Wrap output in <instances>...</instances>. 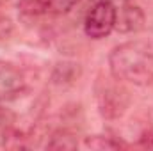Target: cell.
<instances>
[{
  "instance_id": "cell-1",
  "label": "cell",
  "mask_w": 153,
  "mask_h": 151,
  "mask_svg": "<svg viewBox=\"0 0 153 151\" xmlns=\"http://www.w3.org/2000/svg\"><path fill=\"white\" fill-rule=\"evenodd\" d=\"M111 73L116 80L135 85L153 82V50L143 43H125L109 55Z\"/></svg>"
},
{
  "instance_id": "cell-2",
  "label": "cell",
  "mask_w": 153,
  "mask_h": 151,
  "mask_svg": "<svg viewBox=\"0 0 153 151\" xmlns=\"http://www.w3.org/2000/svg\"><path fill=\"white\" fill-rule=\"evenodd\" d=\"M117 9L112 0H98L87 13L84 21V32L91 39H102L109 36L116 27Z\"/></svg>"
},
{
  "instance_id": "cell-3",
  "label": "cell",
  "mask_w": 153,
  "mask_h": 151,
  "mask_svg": "<svg viewBox=\"0 0 153 151\" xmlns=\"http://www.w3.org/2000/svg\"><path fill=\"white\" fill-rule=\"evenodd\" d=\"M98 107L103 117L116 119L128 107V93L114 82H103V85L98 87Z\"/></svg>"
},
{
  "instance_id": "cell-4",
  "label": "cell",
  "mask_w": 153,
  "mask_h": 151,
  "mask_svg": "<svg viewBox=\"0 0 153 151\" xmlns=\"http://www.w3.org/2000/svg\"><path fill=\"white\" fill-rule=\"evenodd\" d=\"M25 89L23 73L11 62L0 61V98H13Z\"/></svg>"
},
{
  "instance_id": "cell-5",
  "label": "cell",
  "mask_w": 153,
  "mask_h": 151,
  "mask_svg": "<svg viewBox=\"0 0 153 151\" xmlns=\"http://www.w3.org/2000/svg\"><path fill=\"white\" fill-rule=\"evenodd\" d=\"M144 25V13L137 5L125 4L116 16V27L119 32H137Z\"/></svg>"
},
{
  "instance_id": "cell-6",
  "label": "cell",
  "mask_w": 153,
  "mask_h": 151,
  "mask_svg": "<svg viewBox=\"0 0 153 151\" xmlns=\"http://www.w3.org/2000/svg\"><path fill=\"white\" fill-rule=\"evenodd\" d=\"M84 146L89 150H119L123 144L114 141L112 137H103V135H93V137H85L84 139Z\"/></svg>"
},
{
  "instance_id": "cell-7",
  "label": "cell",
  "mask_w": 153,
  "mask_h": 151,
  "mask_svg": "<svg viewBox=\"0 0 153 151\" xmlns=\"http://www.w3.org/2000/svg\"><path fill=\"white\" fill-rule=\"evenodd\" d=\"M46 148H50V150H75L76 139L71 137L68 132H59V133H55L50 139V142L46 144Z\"/></svg>"
},
{
  "instance_id": "cell-8",
  "label": "cell",
  "mask_w": 153,
  "mask_h": 151,
  "mask_svg": "<svg viewBox=\"0 0 153 151\" xmlns=\"http://www.w3.org/2000/svg\"><path fill=\"white\" fill-rule=\"evenodd\" d=\"M50 0H20L18 7L23 14H30V16H36V14H41V13H46L50 11L48 7Z\"/></svg>"
},
{
  "instance_id": "cell-9",
  "label": "cell",
  "mask_w": 153,
  "mask_h": 151,
  "mask_svg": "<svg viewBox=\"0 0 153 151\" xmlns=\"http://www.w3.org/2000/svg\"><path fill=\"white\" fill-rule=\"evenodd\" d=\"M76 2H78V0H50L48 7H50V11L55 13V14H64V13H68L70 9H73V5H75Z\"/></svg>"
},
{
  "instance_id": "cell-10",
  "label": "cell",
  "mask_w": 153,
  "mask_h": 151,
  "mask_svg": "<svg viewBox=\"0 0 153 151\" xmlns=\"http://www.w3.org/2000/svg\"><path fill=\"white\" fill-rule=\"evenodd\" d=\"M14 114L11 112L9 109H5V107H0V130L2 132H5V130H9L11 128V124L14 123Z\"/></svg>"
},
{
  "instance_id": "cell-11",
  "label": "cell",
  "mask_w": 153,
  "mask_h": 151,
  "mask_svg": "<svg viewBox=\"0 0 153 151\" xmlns=\"http://www.w3.org/2000/svg\"><path fill=\"white\" fill-rule=\"evenodd\" d=\"M11 34V21L0 16V39H5Z\"/></svg>"
},
{
  "instance_id": "cell-12",
  "label": "cell",
  "mask_w": 153,
  "mask_h": 151,
  "mask_svg": "<svg viewBox=\"0 0 153 151\" xmlns=\"http://www.w3.org/2000/svg\"><path fill=\"white\" fill-rule=\"evenodd\" d=\"M150 148H153V144H152V146H150Z\"/></svg>"
}]
</instances>
